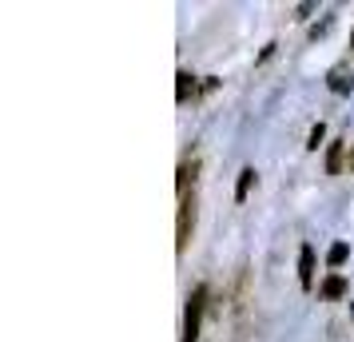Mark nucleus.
I'll use <instances>...</instances> for the list:
<instances>
[{"label": "nucleus", "instance_id": "6e6552de", "mask_svg": "<svg viewBox=\"0 0 354 342\" xmlns=\"http://www.w3.org/2000/svg\"><path fill=\"white\" fill-rule=\"evenodd\" d=\"M346 255H351V247H346V243H335L330 251H326V263H330V267H342V263H346Z\"/></svg>", "mask_w": 354, "mask_h": 342}, {"label": "nucleus", "instance_id": "20e7f679", "mask_svg": "<svg viewBox=\"0 0 354 342\" xmlns=\"http://www.w3.org/2000/svg\"><path fill=\"white\" fill-rule=\"evenodd\" d=\"M251 183H255V167H243L239 183H235V203H243V199L251 196Z\"/></svg>", "mask_w": 354, "mask_h": 342}, {"label": "nucleus", "instance_id": "9b49d317", "mask_svg": "<svg viewBox=\"0 0 354 342\" xmlns=\"http://www.w3.org/2000/svg\"><path fill=\"white\" fill-rule=\"evenodd\" d=\"M330 92H338V96H342V92H351V84H346L342 72H330Z\"/></svg>", "mask_w": 354, "mask_h": 342}, {"label": "nucleus", "instance_id": "0eeeda50", "mask_svg": "<svg viewBox=\"0 0 354 342\" xmlns=\"http://www.w3.org/2000/svg\"><path fill=\"white\" fill-rule=\"evenodd\" d=\"M176 80H179V88H176V99H179V104H183V99H187V96H192V92H195V80H192V76H187V72H179Z\"/></svg>", "mask_w": 354, "mask_h": 342}, {"label": "nucleus", "instance_id": "f03ea898", "mask_svg": "<svg viewBox=\"0 0 354 342\" xmlns=\"http://www.w3.org/2000/svg\"><path fill=\"white\" fill-rule=\"evenodd\" d=\"M195 227V199H183L179 203V231H176V251H187V239H192Z\"/></svg>", "mask_w": 354, "mask_h": 342}, {"label": "nucleus", "instance_id": "9d476101", "mask_svg": "<svg viewBox=\"0 0 354 342\" xmlns=\"http://www.w3.org/2000/svg\"><path fill=\"white\" fill-rule=\"evenodd\" d=\"M322 140H326V128H322V124H315V128H310V140H306V147H310V151H319Z\"/></svg>", "mask_w": 354, "mask_h": 342}, {"label": "nucleus", "instance_id": "1a4fd4ad", "mask_svg": "<svg viewBox=\"0 0 354 342\" xmlns=\"http://www.w3.org/2000/svg\"><path fill=\"white\" fill-rule=\"evenodd\" d=\"M195 180V163H183V167H179V175H176V187L179 191H187V183Z\"/></svg>", "mask_w": 354, "mask_h": 342}, {"label": "nucleus", "instance_id": "f257e3e1", "mask_svg": "<svg viewBox=\"0 0 354 342\" xmlns=\"http://www.w3.org/2000/svg\"><path fill=\"white\" fill-rule=\"evenodd\" d=\"M203 310H207V287L199 283L187 294V307H183V339L179 342H199V326H203Z\"/></svg>", "mask_w": 354, "mask_h": 342}, {"label": "nucleus", "instance_id": "423d86ee", "mask_svg": "<svg viewBox=\"0 0 354 342\" xmlns=\"http://www.w3.org/2000/svg\"><path fill=\"white\" fill-rule=\"evenodd\" d=\"M342 291H346L342 275H330L326 283H322V298H342Z\"/></svg>", "mask_w": 354, "mask_h": 342}, {"label": "nucleus", "instance_id": "7ed1b4c3", "mask_svg": "<svg viewBox=\"0 0 354 342\" xmlns=\"http://www.w3.org/2000/svg\"><path fill=\"white\" fill-rule=\"evenodd\" d=\"M299 283H303V291L315 287V247L310 243L299 247Z\"/></svg>", "mask_w": 354, "mask_h": 342}, {"label": "nucleus", "instance_id": "39448f33", "mask_svg": "<svg viewBox=\"0 0 354 342\" xmlns=\"http://www.w3.org/2000/svg\"><path fill=\"white\" fill-rule=\"evenodd\" d=\"M326 171H330V175H338V171H342V140H335V144H330V151H326Z\"/></svg>", "mask_w": 354, "mask_h": 342}]
</instances>
